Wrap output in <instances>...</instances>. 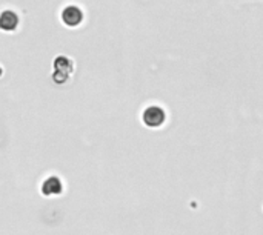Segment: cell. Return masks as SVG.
<instances>
[{
    "label": "cell",
    "mask_w": 263,
    "mask_h": 235,
    "mask_svg": "<svg viewBox=\"0 0 263 235\" xmlns=\"http://www.w3.org/2000/svg\"><path fill=\"white\" fill-rule=\"evenodd\" d=\"M59 189H60V182H59L55 177H51V179H48V180L45 182V185H43V191H45L46 194L57 192Z\"/></svg>",
    "instance_id": "5b68a950"
},
{
    "label": "cell",
    "mask_w": 263,
    "mask_h": 235,
    "mask_svg": "<svg viewBox=\"0 0 263 235\" xmlns=\"http://www.w3.org/2000/svg\"><path fill=\"white\" fill-rule=\"evenodd\" d=\"M83 11L82 8L76 6V5H68L66 8H63L62 11V22L69 26V28H76V26H80L82 22H83Z\"/></svg>",
    "instance_id": "7a4b0ae2"
},
{
    "label": "cell",
    "mask_w": 263,
    "mask_h": 235,
    "mask_svg": "<svg viewBox=\"0 0 263 235\" xmlns=\"http://www.w3.org/2000/svg\"><path fill=\"white\" fill-rule=\"evenodd\" d=\"M142 120H143V123H145L148 128H159V126H162V125L165 123V120H166V112H165V109H162L160 106L153 105V106H148V108L143 111Z\"/></svg>",
    "instance_id": "6da1fadb"
},
{
    "label": "cell",
    "mask_w": 263,
    "mask_h": 235,
    "mask_svg": "<svg viewBox=\"0 0 263 235\" xmlns=\"http://www.w3.org/2000/svg\"><path fill=\"white\" fill-rule=\"evenodd\" d=\"M18 23H20L18 14L14 12L12 9H6V11L0 12V31L12 32L17 29Z\"/></svg>",
    "instance_id": "3957f363"
},
{
    "label": "cell",
    "mask_w": 263,
    "mask_h": 235,
    "mask_svg": "<svg viewBox=\"0 0 263 235\" xmlns=\"http://www.w3.org/2000/svg\"><path fill=\"white\" fill-rule=\"evenodd\" d=\"M54 65H55V71L65 72V74H68V75H69V72L74 69V65H72V62H71L68 57H65V55H60V57H57V60L54 62Z\"/></svg>",
    "instance_id": "277c9868"
}]
</instances>
